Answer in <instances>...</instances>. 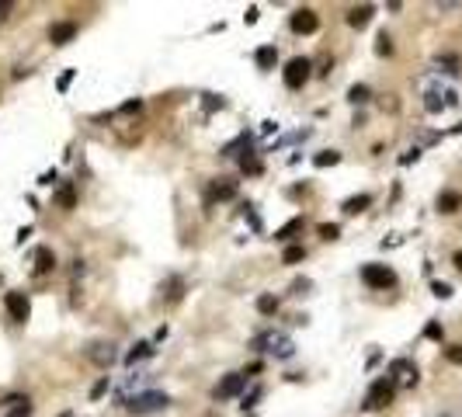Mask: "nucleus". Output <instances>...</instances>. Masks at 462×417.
<instances>
[{
	"instance_id": "1",
	"label": "nucleus",
	"mask_w": 462,
	"mask_h": 417,
	"mask_svg": "<svg viewBox=\"0 0 462 417\" xmlns=\"http://www.w3.org/2000/svg\"><path fill=\"white\" fill-rule=\"evenodd\" d=\"M421 94H424V108L428 112H445V108H452V104L459 101L455 87H448V84H441L435 77L421 80Z\"/></svg>"
},
{
	"instance_id": "2",
	"label": "nucleus",
	"mask_w": 462,
	"mask_h": 417,
	"mask_svg": "<svg viewBox=\"0 0 462 417\" xmlns=\"http://www.w3.org/2000/svg\"><path fill=\"white\" fill-rule=\"evenodd\" d=\"M254 348L261 355H271V358H292L295 355V341L285 334V331H265L254 337Z\"/></svg>"
},
{
	"instance_id": "3",
	"label": "nucleus",
	"mask_w": 462,
	"mask_h": 417,
	"mask_svg": "<svg viewBox=\"0 0 462 417\" xmlns=\"http://www.w3.org/2000/svg\"><path fill=\"white\" fill-rule=\"evenodd\" d=\"M167 403H171L167 393H160V390H143V393H136L125 407H129L132 414H153V410H164Z\"/></svg>"
},
{
	"instance_id": "4",
	"label": "nucleus",
	"mask_w": 462,
	"mask_h": 417,
	"mask_svg": "<svg viewBox=\"0 0 462 417\" xmlns=\"http://www.w3.org/2000/svg\"><path fill=\"white\" fill-rule=\"evenodd\" d=\"M393 396H396V383L389 376L386 379H376L369 386V393H365V410H382V407L393 403Z\"/></svg>"
},
{
	"instance_id": "5",
	"label": "nucleus",
	"mask_w": 462,
	"mask_h": 417,
	"mask_svg": "<svg viewBox=\"0 0 462 417\" xmlns=\"http://www.w3.org/2000/svg\"><path fill=\"white\" fill-rule=\"evenodd\" d=\"M362 282L369 289H393L396 285V272L386 268V265H365L362 268Z\"/></svg>"
},
{
	"instance_id": "6",
	"label": "nucleus",
	"mask_w": 462,
	"mask_h": 417,
	"mask_svg": "<svg viewBox=\"0 0 462 417\" xmlns=\"http://www.w3.org/2000/svg\"><path fill=\"white\" fill-rule=\"evenodd\" d=\"M310 70H313V63H310V60H302V56L289 60V67H285V87L299 91L306 80H310Z\"/></svg>"
},
{
	"instance_id": "7",
	"label": "nucleus",
	"mask_w": 462,
	"mask_h": 417,
	"mask_svg": "<svg viewBox=\"0 0 462 417\" xmlns=\"http://www.w3.org/2000/svg\"><path fill=\"white\" fill-rule=\"evenodd\" d=\"M389 379L396 386H417V365L410 361V358H396L389 365Z\"/></svg>"
},
{
	"instance_id": "8",
	"label": "nucleus",
	"mask_w": 462,
	"mask_h": 417,
	"mask_svg": "<svg viewBox=\"0 0 462 417\" xmlns=\"http://www.w3.org/2000/svg\"><path fill=\"white\" fill-rule=\"evenodd\" d=\"M4 306H8V317H11L14 324H25V320L32 317V302H28L25 292H8Z\"/></svg>"
},
{
	"instance_id": "9",
	"label": "nucleus",
	"mask_w": 462,
	"mask_h": 417,
	"mask_svg": "<svg viewBox=\"0 0 462 417\" xmlns=\"http://www.w3.org/2000/svg\"><path fill=\"white\" fill-rule=\"evenodd\" d=\"M243 386H247V372H230V376L216 386V400H233Z\"/></svg>"
},
{
	"instance_id": "10",
	"label": "nucleus",
	"mask_w": 462,
	"mask_h": 417,
	"mask_svg": "<svg viewBox=\"0 0 462 417\" xmlns=\"http://www.w3.org/2000/svg\"><path fill=\"white\" fill-rule=\"evenodd\" d=\"M317 28H320V18H317V11L302 8V11H295V14H292V32H299V35H313Z\"/></svg>"
},
{
	"instance_id": "11",
	"label": "nucleus",
	"mask_w": 462,
	"mask_h": 417,
	"mask_svg": "<svg viewBox=\"0 0 462 417\" xmlns=\"http://www.w3.org/2000/svg\"><path fill=\"white\" fill-rule=\"evenodd\" d=\"M0 417H32L28 396H8L4 403H0Z\"/></svg>"
},
{
	"instance_id": "12",
	"label": "nucleus",
	"mask_w": 462,
	"mask_h": 417,
	"mask_svg": "<svg viewBox=\"0 0 462 417\" xmlns=\"http://www.w3.org/2000/svg\"><path fill=\"white\" fill-rule=\"evenodd\" d=\"M73 35H77V25L73 21H60V25L49 28V42H53V45H66Z\"/></svg>"
},
{
	"instance_id": "13",
	"label": "nucleus",
	"mask_w": 462,
	"mask_h": 417,
	"mask_svg": "<svg viewBox=\"0 0 462 417\" xmlns=\"http://www.w3.org/2000/svg\"><path fill=\"white\" fill-rule=\"evenodd\" d=\"M372 14H376V8H372V4L351 8V11H348V25H351V28H365V25L372 21Z\"/></svg>"
},
{
	"instance_id": "14",
	"label": "nucleus",
	"mask_w": 462,
	"mask_h": 417,
	"mask_svg": "<svg viewBox=\"0 0 462 417\" xmlns=\"http://www.w3.org/2000/svg\"><path fill=\"white\" fill-rule=\"evenodd\" d=\"M53 268H56L53 250H49V247H38V250H35V275H49Z\"/></svg>"
},
{
	"instance_id": "15",
	"label": "nucleus",
	"mask_w": 462,
	"mask_h": 417,
	"mask_svg": "<svg viewBox=\"0 0 462 417\" xmlns=\"http://www.w3.org/2000/svg\"><path fill=\"white\" fill-rule=\"evenodd\" d=\"M87 358L97 361V365H112L115 361V344H90Z\"/></svg>"
},
{
	"instance_id": "16",
	"label": "nucleus",
	"mask_w": 462,
	"mask_h": 417,
	"mask_svg": "<svg viewBox=\"0 0 462 417\" xmlns=\"http://www.w3.org/2000/svg\"><path fill=\"white\" fill-rule=\"evenodd\" d=\"M459 205H462V195H459V191H441V195H438V213L448 216V213H455Z\"/></svg>"
},
{
	"instance_id": "17",
	"label": "nucleus",
	"mask_w": 462,
	"mask_h": 417,
	"mask_svg": "<svg viewBox=\"0 0 462 417\" xmlns=\"http://www.w3.org/2000/svg\"><path fill=\"white\" fill-rule=\"evenodd\" d=\"M254 60H258L261 70H271L275 60H278V49H275V45H265V49H258V56H254Z\"/></svg>"
},
{
	"instance_id": "18",
	"label": "nucleus",
	"mask_w": 462,
	"mask_h": 417,
	"mask_svg": "<svg viewBox=\"0 0 462 417\" xmlns=\"http://www.w3.org/2000/svg\"><path fill=\"white\" fill-rule=\"evenodd\" d=\"M369 205H372V195H354V198L344 202V213L354 216V213H362V208H369Z\"/></svg>"
},
{
	"instance_id": "19",
	"label": "nucleus",
	"mask_w": 462,
	"mask_h": 417,
	"mask_svg": "<svg viewBox=\"0 0 462 417\" xmlns=\"http://www.w3.org/2000/svg\"><path fill=\"white\" fill-rule=\"evenodd\" d=\"M236 195V184L233 181H226V178H219L216 184H212V198H219V202H226V198H233Z\"/></svg>"
},
{
	"instance_id": "20",
	"label": "nucleus",
	"mask_w": 462,
	"mask_h": 417,
	"mask_svg": "<svg viewBox=\"0 0 462 417\" xmlns=\"http://www.w3.org/2000/svg\"><path fill=\"white\" fill-rule=\"evenodd\" d=\"M56 202H60V208H73V205H77V191H73V184H60Z\"/></svg>"
},
{
	"instance_id": "21",
	"label": "nucleus",
	"mask_w": 462,
	"mask_h": 417,
	"mask_svg": "<svg viewBox=\"0 0 462 417\" xmlns=\"http://www.w3.org/2000/svg\"><path fill=\"white\" fill-rule=\"evenodd\" d=\"M240 167H243V174H261V160H258L254 153L240 156Z\"/></svg>"
},
{
	"instance_id": "22",
	"label": "nucleus",
	"mask_w": 462,
	"mask_h": 417,
	"mask_svg": "<svg viewBox=\"0 0 462 417\" xmlns=\"http://www.w3.org/2000/svg\"><path fill=\"white\" fill-rule=\"evenodd\" d=\"M299 230H302V219H292V223H285V226H282V230L275 233V240H292V237H295Z\"/></svg>"
},
{
	"instance_id": "23",
	"label": "nucleus",
	"mask_w": 462,
	"mask_h": 417,
	"mask_svg": "<svg viewBox=\"0 0 462 417\" xmlns=\"http://www.w3.org/2000/svg\"><path fill=\"white\" fill-rule=\"evenodd\" d=\"M149 355H153V348H149V344L143 341V344H136V348H132V351L125 355V361H129V365H136L139 358H149Z\"/></svg>"
},
{
	"instance_id": "24",
	"label": "nucleus",
	"mask_w": 462,
	"mask_h": 417,
	"mask_svg": "<svg viewBox=\"0 0 462 417\" xmlns=\"http://www.w3.org/2000/svg\"><path fill=\"white\" fill-rule=\"evenodd\" d=\"M341 160V153H334V150H324V153H317V167H334Z\"/></svg>"
},
{
	"instance_id": "25",
	"label": "nucleus",
	"mask_w": 462,
	"mask_h": 417,
	"mask_svg": "<svg viewBox=\"0 0 462 417\" xmlns=\"http://www.w3.org/2000/svg\"><path fill=\"white\" fill-rule=\"evenodd\" d=\"M258 309L265 313V317H271V313H278V299L275 296H261L258 299Z\"/></svg>"
},
{
	"instance_id": "26",
	"label": "nucleus",
	"mask_w": 462,
	"mask_h": 417,
	"mask_svg": "<svg viewBox=\"0 0 462 417\" xmlns=\"http://www.w3.org/2000/svg\"><path fill=\"white\" fill-rule=\"evenodd\" d=\"M348 97H351L354 104H365V101H369V87H365V84H354V87L348 91Z\"/></svg>"
},
{
	"instance_id": "27",
	"label": "nucleus",
	"mask_w": 462,
	"mask_h": 417,
	"mask_svg": "<svg viewBox=\"0 0 462 417\" xmlns=\"http://www.w3.org/2000/svg\"><path fill=\"white\" fill-rule=\"evenodd\" d=\"M302 257H306V250H302V247H289L282 261H285V265H299V261H302Z\"/></svg>"
},
{
	"instance_id": "28",
	"label": "nucleus",
	"mask_w": 462,
	"mask_h": 417,
	"mask_svg": "<svg viewBox=\"0 0 462 417\" xmlns=\"http://www.w3.org/2000/svg\"><path fill=\"white\" fill-rule=\"evenodd\" d=\"M435 63L445 67V73H459V60H455V56H438Z\"/></svg>"
},
{
	"instance_id": "29",
	"label": "nucleus",
	"mask_w": 462,
	"mask_h": 417,
	"mask_svg": "<svg viewBox=\"0 0 462 417\" xmlns=\"http://www.w3.org/2000/svg\"><path fill=\"white\" fill-rule=\"evenodd\" d=\"M320 237H324V240H337V237H341V226H334V223H324V226H320Z\"/></svg>"
},
{
	"instance_id": "30",
	"label": "nucleus",
	"mask_w": 462,
	"mask_h": 417,
	"mask_svg": "<svg viewBox=\"0 0 462 417\" xmlns=\"http://www.w3.org/2000/svg\"><path fill=\"white\" fill-rule=\"evenodd\" d=\"M445 358H448L452 365H462V344H452V348H445Z\"/></svg>"
},
{
	"instance_id": "31",
	"label": "nucleus",
	"mask_w": 462,
	"mask_h": 417,
	"mask_svg": "<svg viewBox=\"0 0 462 417\" xmlns=\"http://www.w3.org/2000/svg\"><path fill=\"white\" fill-rule=\"evenodd\" d=\"M376 52H379V56H389V52H393V42H389V35H386V32L379 35V45H376Z\"/></svg>"
},
{
	"instance_id": "32",
	"label": "nucleus",
	"mask_w": 462,
	"mask_h": 417,
	"mask_svg": "<svg viewBox=\"0 0 462 417\" xmlns=\"http://www.w3.org/2000/svg\"><path fill=\"white\" fill-rule=\"evenodd\" d=\"M258 400H261V386H254V390H250V393L243 396V407H254Z\"/></svg>"
},
{
	"instance_id": "33",
	"label": "nucleus",
	"mask_w": 462,
	"mask_h": 417,
	"mask_svg": "<svg viewBox=\"0 0 462 417\" xmlns=\"http://www.w3.org/2000/svg\"><path fill=\"white\" fill-rule=\"evenodd\" d=\"M431 289H435V296H438V299H448V296H452V289H448L445 282H435Z\"/></svg>"
},
{
	"instance_id": "34",
	"label": "nucleus",
	"mask_w": 462,
	"mask_h": 417,
	"mask_svg": "<svg viewBox=\"0 0 462 417\" xmlns=\"http://www.w3.org/2000/svg\"><path fill=\"white\" fill-rule=\"evenodd\" d=\"M105 390H108V376H105V379H101V383L90 390V396H94V400H97V396H105Z\"/></svg>"
},
{
	"instance_id": "35",
	"label": "nucleus",
	"mask_w": 462,
	"mask_h": 417,
	"mask_svg": "<svg viewBox=\"0 0 462 417\" xmlns=\"http://www.w3.org/2000/svg\"><path fill=\"white\" fill-rule=\"evenodd\" d=\"M417 156H421V150L414 146V150H410V153H403V164H414V160H417Z\"/></svg>"
},
{
	"instance_id": "36",
	"label": "nucleus",
	"mask_w": 462,
	"mask_h": 417,
	"mask_svg": "<svg viewBox=\"0 0 462 417\" xmlns=\"http://www.w3.org/2000/svg\"><path fill=\"white\" fill-rule=\"evenodd\" d=\"M143 108V101H129V104H122V112L129 115V112H139Z\"/></svg>"
},
{
	"instance_id": "37",
	"label": "nucleus",
	"mask_w": 462,
	"mask_h": 417,
	"mask_svg": "<svg viewBox=\"0 0 462 417\" xmlns=\"http://www.w3.org/2000/svg\"><path fill=\"white\" fill-rule=\"evenodd\" d=\"M70 80H73V70H66V73L60 77V91H66V87H70Z\"/></svg>"
},
{
	"instance_id": "38",
	"label": "nucleus",
	"mask_w": 462,
	"mask_h": 417,
	"mask_svg": "<svg viewBox=\"0 0 462 417\" xmlns=\"http://www.w3.org/2000/svg\"><path fill=\"white\" fill-rule=\"evenodd\" d=\"M424 334H428V337H435V341H438V337H441V327H438V324H431V327H428V331H424Z\"/></svg>"
},
{
	"instance_id": "39",
	"label": "nucleus",
	"mask_w": 462,
	"mask_h": 417,
	"mask_svg": "<svg viewBox=\"0 0 462 417\" xmlns=\"http://www.w3.org/2000/svg\"><path fill=\"white\" fill-rule=\"evenodd\" d=\"M8 11H11V4H0V21L8 18Z\"/></svg>"
},
{
	"instance_id": "40",
	"label": "nucleus",
	"mask_w": 462,
	"mask_h": 417,
	"mask_svg": "<svg viewBox=\"0 0 462 417\" xmlns=\"http://www.w3.org/2000/svg\"><path fill=\"white\" fill-rule=\"evenodd\" d=\"M455 268L462 272V250H455Z\"/></svg>"
},
{
	"instance_id": "41",
	"label": "nucleus",
	"mask_w": 462,
	"mask_h": 417,
	"mask_svg": "<svg viewBox=\"0 0 462 417\" xmlns=\"http://www.w3.org/2000/svg\"><path fill=\"white\" fill-rule=\"evenodd\" d=\"M445 417H448V414H445Z\"/></svg>"
}]
</instances>
